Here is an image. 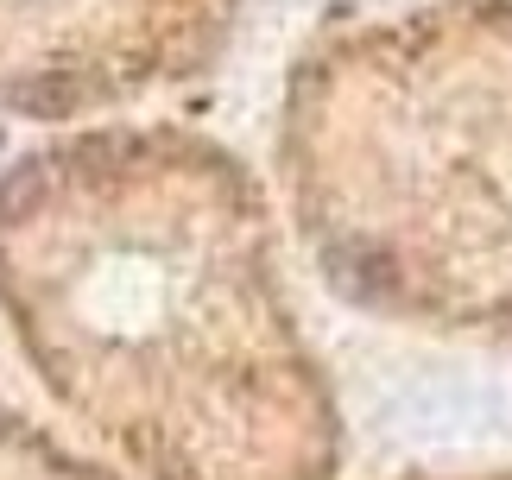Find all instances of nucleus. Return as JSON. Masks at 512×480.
<instances>
[{
    "label": "nucleus",
    "mask_w": 512,
    "mask_h": 480,
    "mask_svg": "<svg viewBox=\"0 0 512 480\" xmlns=\"http://www.w3.org/2000/svg\"><path fill=\"white\" fill-rule=\"evenodd\" d=\"M279 184L354 310L512 348V0H424L310 38Z\"/></svg>",
    "instance_id": "obj_2"
},
{
    "label": "nucleus",
    "mask_w": 512,
    "mask_h": 480,
    "mask_svg": "<svg viewBox=\"0 0 512 480\" xmlns=\"http://www.w3.org/2000/svg\"><path fill=\"white\" fill-rule=\"evenodd\" d=\"M0 480H114V474L0 398Z\"/></svg>",
    "instance_id": "obj_4"
},
{
    "label": "nucleus",
    "mask_w": 512,
    "mask_h": 480,
    "mask_svg": "<svg viewBox=\"0 0 512 480\" xmlns=\"http://www.w3.org/2000/svg\"><path fill=\"white\" fill-rule=\"evenodd\" d=\"M0 323L140 480H336L342 405L253 165L177 120H89L0 171Z\"/></svg>",
    "instance_id": "obj_1"
},
{
    "label": "nucleus",
    "mask_w": 512,
    "mask_h": 480,
    "mask_svg": "<svg viewBox=\"0 0 512 480\" xmlns=\"http://www.w3.org/2000/svg\"><path fill=\"white\" fill-rule=\"evenodd\" d=\"M475 480H512V474H475Z\"/></svg>",
    "instance_id": "obj_5"
},
{
    "label": "nucleus",
    "mask_w": 512,
    "mask_h": 480,
    "mask_svg": "<svg viewBox=\"0 0 512 480\" xmlns=\"http://www.w3.org/2000/svg\"><path fill=\"white\" fill-rule=\"evenodd\" d=\"M241 0H0V120L89 127L222 64Z\"/></svg>",
    "instance_id": "obj_3"
}]
</instances>
